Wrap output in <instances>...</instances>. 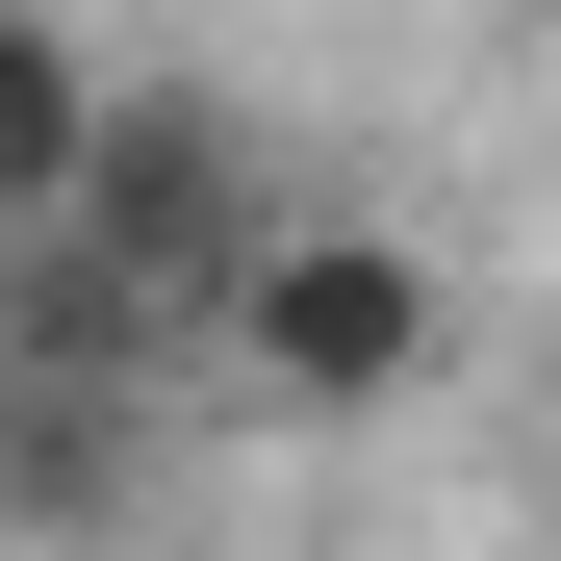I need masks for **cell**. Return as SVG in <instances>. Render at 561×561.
<instances>
[{"label": "cell", "mask_w": 561, "mask_h": 561, "mask_svg": "<svg viewBox=\"0 0 561 561\" xmlns=\"http://www.w3.org/2000/svg\"><path fill=\"white\" fill-rule=\"evenodd\" d=\"M153 409H179V357L0 307V561H128L153 536Z\"/></svg>", "instance_id": "cell-3"}, {"label": "cell", "mask_w": 561, "mask_h": 561, "mask_svg": "<svg viewBox=\"0 0 561 561\" xmlns=\"http://www.w3.org/2000/svg\"><path fill=\"white\" fill-rule=\"evenodd\" d=\"M103 103H128V51L77 26V0H0V230H51V205H77Z\"/></svg>", "instance_id": "cell-4"}, {"label": "cell", "mask_w": 561, "mask_h": 561, "mask_svg": "<svg viewBox=\"0 0 561 561\" xmlns=\"http://www.w3.org/2000/svg\"><path fill=\"white\" fill-rule=\"evenodd\" d=\"M434 357H459V255L409 205H307V179H280L255 255H230V307H205V383L280 409V434H383Z\"/></svg>", "instance_id": "cell-2"}, {"label": "cell", "mask_w": 561, "mask_h": 561, "mask_svg": "<svg viewBox=\"0 0 561 561\" xmlns=\"http://www.w3.org/2000/svg\"><path fill=\"white\" fill-rule=\"evenodd\" d=\"M255 205H280V179H255V128L205 103V77H128L103 153H77V205H51V230H0V307L128 332V357H179V383H205V307H230Z\"/></svg>", "instance_id": "cell-1"}]
</instances>
